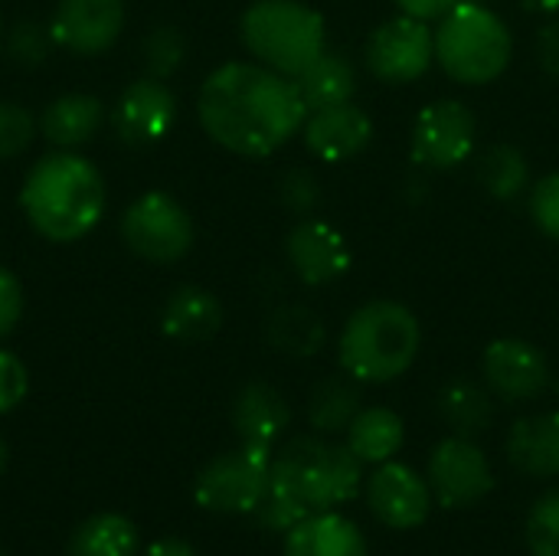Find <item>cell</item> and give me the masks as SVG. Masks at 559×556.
Listing matches in <instances>:
<instances>
[{
  "label": "cell",
  "instance_id": "1",
  "mask_svg": "<svg viewBox=\"0 0 559 556\" xmlns=\"http://www.w3.org/2000/svg\"><path fill=\"white\" fill-rule=\"evenodd\" d=\"M197 118L229 154L269 157L301 131L308 105L295 79L262 62H223L200 85Z\"/></svg>",
  "mask_w": 559,
  "mask_h": 556
},
{
  "label": "cell",
  "instance_id": "2",
  "mask_svg": "<svg viewBox=\"0 0 559 556\" xmlns=\"http://www.w3.org/2000/svg\"><path fill=\"white\" fill-rule=\"evenodd\" d=\"M364 485V462L337 442L301 436L272 456L269 498L255 518L269 531L288 534L305 518L337 511Z\"/></svg>",
  "mask_w": 559,
  "mask_h": 556
},
{
  "label": "cell",
  "instance_id": "3",
  "mask_svg": "<svg viewBox=\"0 0 559 556\" xmlns=\"http://www.w3.org/2000/svg\"><path fill=\"white\" fill-rule=\"evenodd\" d=\"M105 203L108 193L102 170L75 151H52L39 157L26 170L20 190L26 223L56 246L85 239L102 223Z\"/></svg>",
  "mask_w": 559,
  "mask_h": 556
},
{
  "label": "cell",
  "instance_id": "4",
  "mask_svg": "<svg viewBox=\"0 0 559 556\" xmlns=\"http://www.w3.org/2000/svg\"><path fill=\"white\" fill-rule=\"evenodd\" d=\"M423 344V328L413 308L393 298H377L360 305L337 341L341 370L357 383H390L403 377Z\"/></svg>",
  "mask_w": 559,
  "mask_h": 556
},
{
  "label": "cell",
  "instance_id": "5",
  "mask_svg": "<svg viewBox=\"0 0 559 556\" xmlns=\"http://www.w3.org/2000/svg\"><path fill=\"white\" fill-rule=\"evenodd\" d=\"M436 59L462 85H488L511 66L514 39L508 23L485 3H455L432 33Z\"/></svg>",
  "mask_w": 559,
  "mask_h": 556
},
{
  "label": "cell",
  "instance_id": "6",
  "mask_svg": "<svg viewBox=\"0 0 559 556\" xmlns=\"http://www.w3.org/2000/svg\"><path fill=\"white\" fill-rule=\"evenodd\" d=\"M242 46L255 62L298 79L328 46L324 16L301 0H255L239 20Z\"/></svg>",
  "mask_w": 559,
  "mask_h": 556
},
{
  "label": "cell",
  "instance_id": "7",
  "mask_svg": "<svg viewBox=\"0 0 559 556\" xmlns=\"http://www.w3.org/2000/svg\"><path fill=\"white\" fill-rule=\"evenodd\" d=\"M272 482V449L239 446L233 452L206 462L193 482V498L213 514H255L269 498Z\"/></svg>",
  "mask_w": 559,
  "mask_h": 556
},
{
  "label": "cell",
  "instance_id": "8",
  "mask_svg": "<svg viewBox=\"0 0 559 556\" xmlns=\"http://www.w3.org/2000/svg\"><path fill=\"white\" fill-rule=\"evenodd\" d=\"M118 229H121L124 246L151 265L180 262L193 249V239H197V229H193L187 206L164 190L141 193L121 213Z\"/></svg>",
  "mask_w": 559,
  "mask_h": 556
},
{
  "label": "cell",
  "instance_id": "9",
  "mask_svg": "<svg viewBox=\"0 0 559 556\" xmlns=\"http://www.w3.org/2000/svg\"><path fill=\"white\" fill-rule=\"evenodd\" d=\"M478 121L459 98L429 102L413 121V161L429 170H452L475 154Z\"/></svg>",
  "mask_w": 559,
  "mask_h": 556
},
{
  "label": "cell",
  "instance_id": "10",
  "mask_svg": "<svg viewBox=\"0 0 559 556\" xmlns=\"http://www.w3.org/2000/svg\"><path fill=\"white\" fill-rule=\"evenodd\" d=\"M432 59H436V43L429 23L406 13L377 26L364 49V62L370 75H377L386 85H406L423 79Z\"/></svg>",
  "mask_w": 559,
  "mask_h": 556
},
{
  "label": "cell",
  "instance_id": "11",
  "mask_svg": "<svg viewBox=\"0 0 559 556\" xmlns=\"http://www.w3.org/2000/svg\"><path fill=\"white\" fill-rule=\"evenodd\" d=\"M429 488L442 508H472L495 492V472L475 439L449 436L429 456Z\"/></svg>",
  "mask_w": 559,
  "mask_h": 556
},
{
  "label": "cell",
  "instance_id": "12",
  "mask_svg": "<svg viewBox=\"0 0 559 556\" xmlns=\"http://www.w3.org/2000/svg\"><path fill=\"white\" fill-rule=\"evenodd\" d=\"M124 20V0H59L49 16V33L56 49L72 56H102L121 39Z\"/></svg>",
  "mask_w": 559,
  "mask_h": 556
},
{
  "label": "cell",
  "instance_id": "13",
  "mask_svg": "<svg viewBox=\"0 0 559 556\" xmlns=\"http://www.w3.org/2000/svg\"><path fill=\"white\" fill-rule=\"evenodd\" d=\"M488 390L508 403H531L550 387V364L540 347L524 338H498L481 354Z\"/></svg>",
  "mask_w": 559,
  "mask_h": 556
},
{
  "label": "cell",
  "instance_id": "14",
  "mask_svg": "<svg viewBox=\"0 0 559 556\" xmlns=\"http://www.w3.org/2000/svg\"><path fill=\"white\" fill-rule=\"evenodd\" d=\"M367 501L373 514L393 531H413L426 524L432 514L429 482L416 469L393 462V459L383 465H373V475L367 478Z\"/></svg>",
  "mask_w": 559,
  "mask_h": 556
},
{
  "label": "cell",
  "instance_id": "15",
  "mask_svg": "<svg viewBox=\"0 0 559 556\" xmlns=\"http://www.w3.org/2000/svg\"><path fill=\"white\" fill-rule=\"evenodd\" d=\"M174 121H177V95L167 88V82L151 75L131 82L111 108L115 134L134 147L164 141Z\"/></svg>",
  "mask_w": 559,
  "mask_h": 556
},
{
  "label": "cell",
  "instance_id": "16",
  "mask_svg": "<svg viewBox=\"0 0 559 556\" xmlns=\"http://www.w3.org/2000/svg\"><path fill=\"white\" fill-rule=\"evenodd\" d=\"M285 256L292 272L311 288L337 282L354 262L344 233L324 220H298L285 239Z\"/></svg>",
  "mask_w": 559,
  "mask_h": 556
},
{
  "label": "cell",
  "instance_id": "17",
  "mask_svg": "<svg viewBox=\"0 0 559 556\" xmlns=\"http://www.w3.org/2000/svg\"><path fill=\"white\" fill-rule=\"evenodd\" d=\"M305 147L324 161V164H341L357 157L370 138H373V121L364 108H357L354 102H341V105H328L318 111H308L305 125Z\"/></svg>",
  "mask_w": 559,
  "mask_h": 556
},
{
  "label": "cell",
  "instance_id": "18",
  "mask_svg": "<svg viewBox=\"0 0 559 556\" xmlns=\"http://www.w3.org/2000/svg\"><path fill=\"white\" fill-rule=\"evenodd\" d=\"M288 423H292V410L285 397L262 380L246 383L233 400V429L246 446L272 449L285 436Z\"/></svg>",
  "mask_w": 559,
  "mask_h": 556
},
{
  "label": "cell",
  "instance_id": "19",
  "mask_svg": "<svg viewBox=\"0 0 559 556\" xmlns=\"http://www.w3.org/2000/svg\"><path fill=\"white\" fill-rule=\"evenodd\" d=\"M504 452L527 478H559V410L518 419L508 433Z\"/></svg>",
  "mask_w": 559,
  "mask_h": 556
},
{
  "label": "cell",
  "instance_id": "20",
  "mask_svg": "<svg viewBox=\"0 0 559 556\" xmlns=\"http://www.w3.org/2000/svg\"><path fill=\"white\" fill-rule=\"evenodd\" d=\"M36 121H39V134L52 147L75 151L102 131L105 105H102V98H95L88 92H66V95L52 98Z\"/></svg>",
  "mask_w": 559,
  "mask_h": 556
},
{
  "label": "cell",
  "instance_id": "21",
  "mask_svg": "<svg viewBox=\"0 0 559 556\" xmlns=\"http://www.w3.org/2000/svg\"><path fill=\"white\" fill-rule=\"evenodd\" d=\"M223 328V305L200 285H180L160 308V331L177 344H203Z\"/></svg>",
  "mask_w": 559,
  "mask_h": 556
},
{
  "label": "cell",
  "instance_id": "22",
  "mask_svg": "<svg viewBox=\"0 0 559 556\" xmlns=\"http://www.w3.org/2000/svg\"><path fill=\"white\" fill-rule=\"evenodd\" d=\"M285 556H367V541L350 518L324 511L285 534Z\"/></svg>",
  "mask_w": 559,
  "mask_h": 556
},
{
  "label": "cell",
  "instance_id": "23",
  "mask_svg": "<svg viewBox=\"0 0 559 556\" xmlns=\"http://www.w3.org/2000/svg\"><path fill=\"white\" fill-rule=\"evenodd\" d=\"M403 439H406L403 416L386 406H367L347 426V449L364 465H383L396 459V452L403 449Z\"/></svg>",
  "mask_w": 559,
  "mask_h": 556
},
{
  "label": "cell",
  "instance_id": "24",
  "mask_svg": "<svg viewBox=\"0 0 559 556\" xmlns=\"http://www.w3.org/2000/svg\"><path fill=\"white\" fill-rule=\"evenodd\" d=\"M308 111L328 108V105H341L350 102L357 92V69L344 52H331L324 49L298 79H295Z\"/></svg>",
  "mask_w": 559,
  "mask_h": 556
},
{
  "label": "cell",
  "instance_id": "25",
  "mask_svg": "<svg viewBox=\"0 0 559 556\" xmlns=\"http://www.w3.org/2000/svg\"><path fill=\"white\" fill-rule=\"evenodd\" d=\"M265 338H269V344L278 354L305 360V357H314L324 347L328 328H324V321L311 308H305V305H282V308H275L269 315Z\"/></svg>",
  "mask_w": 559,
  "mask_h": 556
},
{
  "label": "cell",
  "instance_id": "26",
  "mask_svg": "<svg viewBox=\"0 0 559 556\" xmlns=\"http://www.w3.org/2000/svg\"><path fill=\"white\" fill-rule=\"evenodd\" d=\"M439 416L452 429V436L475 439L491 426L495 403L485 387H478L472 380H452L439 393Z\"/></svg>",
  "mask_w": 559,
  "mask_h": 556
},
{
  "label": "cell",
  "instance_id": "27",
  "mask_svg": "<svg viewBox=\"0 0 559 556\" xmlns=\"http://www.w3.org/2000/svg\"><path fill=\"white\" fill-rule=\"evenodd\" d=\"M360 387L354 377H324L308 400V419L318 433L324 436H337L347 433V426L354 423V416L360 413Z\"/></svg>",
  "mask_w": 559,
  "mask_h": 556
},
{
  "label": "cell",
  "instance_id": "28",
  "mask_svg": "<svg viewBox=\"0 0 559 556\" xmlns=\"http://www.w3.org/2000/svg\"><path fill=\"white\" fill-rule=\"evenodd\" d=\"M138 554V528L115 514H92L69 537V556H134Z\"/></svg>",
  "mask_w": 559,
  "mask_h": 556
},
{
  "label": "cell",
  "instance_id": "29",
  "mask_svg": "<svg viewBox=\"0 0 559 556\" xmlns=\"http://www.w3.org/2000/svg\"><path fill=\"white\" fill-rule=\"evenodd\" d=\"M478 180L495 200H518L531 187V164L514 144H491L478 157Z\"/></svg>",
  "mask_w": 559,
  "mask_h": 556
},
{
  "label": "cell",
  "instance_id": "30",
  "mask_svg": "<svg viewBox=\"0 0 559 556\" xmlns=\"http://www.w3.org/2000/svg\"><path fill=\"white\" fill-rule=\"evenodd\" d=\"M187 59V39L177 26H154L144 43H141V66H144V75L151 79H160L167 82Z\"/></svg>",
  "mask_w": 559,
  "mask_h": 556
},
{
  "label": "cell",
  "instance_id": "31",
  "mask_svg": "<svg viewBox=\"0 0 559 556\" xmlns=\"http://www.w3.org/2000/svg\"><path fill=\"white\" fill-rule=\"evenodd\" d=\"M52 46H56V39L49 33V23H39V20H20L3 36V49H7L10 62L23 66V69L43 66Z\"/></svg>",
  "mask_w": 559,
  "mask_h": 556
},
{
  "label": "cell",
  "instance_id": "32",
  "mask_svg": "<svg viewBox=\"0 0 559 556\" xmlns=\"http://www.w3.org/2000/svg\"><path fill=\"white\" fill-rule=\"evenodd\" d=\"M527 547L534 556H559V492H547L527 514Z\"/></svg>",
  "mask_w": 559,
  "mask_h": 556
},
{
  "label": "cell",
  "instance_id": "33",
  "mask_svg": "<svg viewBox=\"0 0 559 556\" xmlns=\"http://www.w3.org/2000/svg\"><path fill=\"white\" fill-rule=\"evenodd\" d=\"M36 134H39V121L23 105L0 102V164L20 157Z\"/></svg>",
  "mask_w": 559,
  "mask_h": 556
},
{
  "label": "cell",
  "instance_id": "34",
  "mask_svg": "<svg viewBox=\"0 0 559 556\" xmlns=\"http://www.w3.org/2000/svg\"><path fill=\"white\" fill-rule=\"evenodd\" d=\"M531 216L544 236L559 242V174H547L531 190Z\"/></svg>",
  "mask_w": 559,
  "mask_h": 556
},
{
  "label": "cell",
  "instance_id": "35",
  "mask_svg": "<svg viewBox=\"0 0 559 556\" xmlns=\"http://www.w3.org/2000/svg\"><path fill=\"white\" fill-rule=\"evenodd\" d=\"M278 197H282V203H285L292 213L305 216V213H311V210L318 206L321 190H318V180H314L311 170L292 167V170L282 177V184H278Z\"/></svg>",
  "mask_w": 559,
  "mask_h": 556
},
{
  "label": "cell",
  "instance_id": "36",
  "mask_svg": "<svg viewBox=\"0 0 559 556\" xmlns=\"http://www.w3.org/2000/svg\"><path fill=\"white\" fill-rule=\"evenodd\" d=\"M29 390V374H26V364L13 354V351H3L0 347V416L16 410L23 403Z\"/></svg>",
  "mask_w": 559,
  "mask_h": 556
},
{
  "label": "cell",
  "instance_id": "37",
  "mask_svg": "<svg viewBox=\"0 0 559 556\" xmlns=\"http://www.w3.org/2000/svg\"><path fill=\"white\" fill-rule=\"evenodd\" d=\"M23 305H26L23 282L7 265H0V341L16 331V324L23 318Z\"/></svg>",
  "mask_w": 559,
  "mask_h": 556
},
{
  "label": "cell",
  "instance_id": "38",
  "mask_svg": "<svg viewBox=\"0 0 559 556\" xmlns=\"http://www.w3.org/2000/svg\"><path fill=\"white\" fill-rule=\"evenodd\" d=\"M537 59H540L544 72L559 82V13L537 36Z\"/></svg>",
  "mask_w": 559,
  "mask_h": 556
},
{
  "label": "cell",
  "instance_id": "39",
  "mask_svg": "<svg viewBox=\"0 0 559 556\" xmlns=\"http://www.w3.org/2000/svg\"><path fill=\"white\" fill-rule=\"evenodd\" d=\"M396 7H400V13H406V16H416V20H442L455 3H462V0H393Z\"/></svg>",
  "mask_w": 559,
  "mask_h": 556
},
{
  "label": "cell",
  "instance_id": "40",
  "mask_svg": "<svg viewBox=\"0 0 559 556\" xmlns=\"http://www.w3.org/2000/svg\"><path fill=\"white\" fill-rule=\"evenodd\" d=\"M144 556H197V551L190 544L177 541V537H167V541H157Z\"/></svg>",
  "mask_w": 559,
  "mask_h": 556
},
{
  "label": "cell",
  "instance_id": "41",
  "mask_svg": "<svg viewBox=\"0 0 559 556\" xmlns=\"http://www.w3.org/2000/svg\"><path fill=\"white\" fill-rule=\"evenodd\" d=\"M524 7H527L531 13H550V16H557L559 13V0H524Z\"/></svg>",
  "mask_w": 559,
  "mask_h": 556
},
{
  "label": "cell",
  "instance_id": "42",
  "mask_svg": "<svg viewBox=\"0 0 559 556\" xmlns=\"http://www.w3.org/2000/svg\"><path fill=\"white\" fill-rule=\"evenodd\" d=\"M7 459H10V452H7V442L0 439V475H3V469H7Z\"/></svg>",
  "mask_w": 559,
  "mask_h": 556
},
{
  "label": "cell",
  "instance_id": "43",
  "mask_svg": "<svg viewBox=\"0 0 559 556\" xmlns=\"http://www.w3.org/2000/svg\"><path fill=\"white\" fill-rule=\"evenodd\" d=\"M0 46H3V20H0Z\"/></svg>",
  "mask_w": 559,
  "mask_h": 556
}]
</instances>
